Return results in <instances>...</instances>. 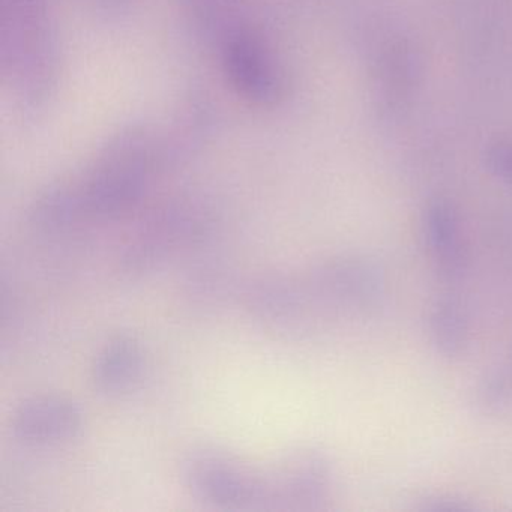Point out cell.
<instances>
[{
  "mask_svg": "<svg viewBox=\"0 0 512 512\" xmlns=\"http://www.w3.org/2000/svg\"><path fill=\"white\" fill-rule=\"evenodd\" d=\"M187 490L208 505L226 509L272 506L269 472L217 446H196L181 461Z\"/></svg>",
  "mask_w": 512,
  "mask_h": 512,
  "instance_id": "1",
  "label": "cell"
},
{
  "mask_svg": "<svg viewBox=\"0 0 512 512\" xmlns=\"http://www.w3.org/2000/svg\"><path fill=\"white\" fill-rule=\"evenodd\" d=\"M269 479L275 508L316 509L331 497L335 469L326 452L305 446L284 455Z\"/></svg>",
  "mask_w": 512,
  "mask_h": 512,
  "instance_id": "2",
  "label": "cell"
},
{
  "mask_svg": "<svg viewBox=\"0 0 512 512\" xmlns=\"http://www.w3.org/2000/svg\"><path fill=\"white\" fill-rule=\"evenodd\" d=\"M308 296L329 307L368 310L383 295V280L370 263L338 259L323 263L310 272L304 283Z\"/></svg>",
  "mask_w": 512,
  "mask_h": 512,
  "instance_id": "3",
  "label": "cell"
},
{
  "mask_svg": "<svg viewBox=\"0 0 512 512\" xmlns=\"http://www.w3.org/2000/svg\"><path fill=\"white\" fill-rule=\"evenodd\" d=\"M83 421L76 401L65 395L40 394L26 398L16 407L11 430L26 445H61L82 433Z\"/></svg>",
  "mask_w": 512,
  "mask_h": 512,
  "instance_id": "4",
  "label": "cell"
},
{
  "mask_svg": "<svg viewBox=\"0 0 512 512\" xmlns=\"http://www.w3.org/2000/svg\"><path fill=\"white\" fill-rule=\"evenodd\" d=\"M421 227L437 272L446 280H458L466 271L467 247L457 209L448 200H431L422 212Z\"/></svg>",
  "mask_w": 512,
  "mask_h": 512,
  "instance_id": "5",
  "label": "cell"
},
{
  "mask_svg": "<svg viewBox=\"0 0 512 512\" xmlns=\"http://www.w3.org/2000/svg\"><path fill=\"white\" fill-rule=\"evenodd\" d=\"M247 307L254 319L275 329L292 328L308 308L304 283L286 275L257 278L247 293Z\"/></svg>",
  "mask_w": 512,
  "mask_h": 512,
  "instance_id": "6",
  "label": "cell"
},
{
  "mask_svg": "<svg viewBox=\"0 0 512 512\" xmlns=\"http://www.w3.org/2000/svg\"><path fill=\"white\" fill-rule=\"evenodd\" d=\"M145 362V349L139 338L116 335L95 356L91 368L92 385L107 397L125 394L139 382Z\"/></svg>",
  "mask_w": 512,
  "mask_h": 512,
  "instance_id": "7",
  "label": "cell"
},
{
  "mask_svg": "<svg viewBox=\"0 0 512 512\" xmlns=\"http://www.w3.org/2000/svg\"><path fill=\"white\" fill-rule=\"evenodd\" d=\"M431 349L446 361L460 359L469 346V319L466 308L455 296H442L431 305L427 317Z\"/></svg>",
  "mask_w": 512,
  "mask_h": 512,
  "instance_id": "8",
  "label": "cell"
},
{
  "mask_svg": "<svg viewBox=\"0 0 512 512\" xmlns=\"http://www.w3.org/2000/svg\"><path fill=\"white\" fill-rule=\"evenodd\" d=\"M512 398V376L505 368H497L482 377L476 388V406L482 412H499Z\"/></svg>",
  "mask_w": 512,
  "mask_h": 512,
  "instance_id": "9",
  "label": "cell"
},
{
  "mask_svg": "<svg viewBox=\"0 0 512 512\" xmlns=\"http://www.w3.org/2000/svg\"><path fill=\"white\" fill-rule=\"evenodd\" d=\"M484 166L494 178L512 185V140L490 143L484 152Z\"/></svg>",
  "mask_w": 512,
  "mask_h": 512,
  "instance_id": "10",
  "label": "cell"
},
{
  "mask_svg": "<svg viewBox=\"0 0 512 512\" xmlns=\"http://www.w3.org/2000/svg\"><path fill=\"white\" fill-rule=\"evenodd\" d=\"M421 509L424 512H466L472 511V506L454 497H434L425 500Z\"/></svg>",
  "mask_w": 512,
  "mask_h": 512,
  "instance_id": "11",
  "label": "cell"
}]
</instances>
